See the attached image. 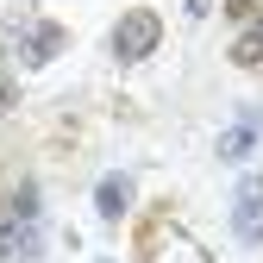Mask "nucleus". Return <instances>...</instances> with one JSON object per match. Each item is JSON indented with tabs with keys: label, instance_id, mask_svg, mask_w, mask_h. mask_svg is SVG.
Instances as JSON below:
<instances>
[{
	"label": "nucleus",
	"instance_id": "obj_1",
	"mask_svg": "<svg viewBox=\"0 0 263 263\" xmlns=\"http://www.w3.org/2000/svg\"><path fill=\"white\" fill-rule=\"evenodd\" d=\"M232 232L245 245H263V176H245L232 194Z\"/></svg>",
	"mask_w": 263,
	"mask_h": 263
},
{
	"label": "nucleus",
	"instance_id": "obj_2",
	"mask_svg": "<svg viewBox=\"0 0 263 263\" xmlns=\"http://www.w3.org/2000/svg\"><path fill=\"white\" fill-rule=\"evenodd\" d=\"M157 13H125L119 19V31H113V50H119V63H138V57H151L157 50Z\"/></svg>",
	"mask_w": 263,
	"mask_h": 263
},
{
	"label": "nucleus",
	"instance_id": "obj_3",
	"mask_svg": "<svg viewBox=\"0 0 263 263\" xmlns=\"http://www.w3.org/2000/svg\"><path fill=\"white\" fill-rule=\"evenodd\" d=\"M63 50V25H25V38H19V57L38 69V63H50Z\"/></svg>",
	"mask_w": 263,
	"mask_h": 263
},
{
	"label": "nucleus",
	"instance_id": "obj_4",
	"mask_svg": "<svg viewBox=\"0 0 263 263\" xmlns=\"http://www.w3.org/2000/svg\"><path fill=\"white\" fill-rule=\"evenodd\" d=\"M151 263H207V251L194 245V238H182V232H163L157 251H151Z\"/></svg>",
	"mask_w": 263,
	"mask_h": 263
},
{
	"label": "nucleus",
	"instance_id": "obj_5",
	"mask_svg": "<svg viewBox=\"0 0 263 263\" xmlns=\"http://www.w3.org/2000/svg\"><path fill=\"white\" fill-rule=\"evenodd\" d=\"M251 144H257V119H245V125L226 132V138H219V157H226V163H238V157H251Z\"/></svg>",
	"mask_w": 263,
	"mask_h": 263
},
{
	"label": "nucleus",
	"instance_id": "obj_6",
	"mask_svg": "<svg viewBox=\"0 0 263 263\" xmlns=\"http://www.w3.org/2000/svg\"><path fill=\"white\" fill-rule=\"evenodd\" d=\"M101 213H107V219L125 213V176H107V182H101Z\"/></svg>",
	"mask_w": 263,
	"mask_h": 263
},
{
	"label": "nucleus",
	"instance_id": "obj_7",
	"mask_svg": "<svg viewBox=\"0 0 263 263\" xmlns=\"http://www.w3.org/2000/svg\"><path fill=\"white\" fill-rule=\"evenodd\" d=\"M232 57H238V63H263V19H257V25L245 31V38L232 44Z\"/></svg>",
	"mask_w": 263,
	"mask_h": 263
},
{
	"label": "nucleus",
	"instance_id": "obj_8",
	"mask_svg": "<svg viewBox=\"0 0 263 263\" xmlns=\"http://www.w3.org/2000/svg\"><path fill=\"white\" fill-rule=\"evenodd\" d=\"M0 94H7V88H0Z\"/></svg>",
	"mask_w": 263,
	"mask_h": 263
}]
</instances>
